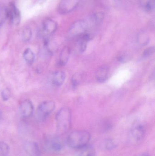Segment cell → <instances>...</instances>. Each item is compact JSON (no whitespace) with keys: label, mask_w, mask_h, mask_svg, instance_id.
I'll use <instances>...</instances> for the list:
<instances>
[{"label":"cell","mask_w":155,"mask_h":156,"mask_svg":"<svg viewBox=\"0 0 155 156\" xmlns=\"http://www.w3.org/2000/svg\"><path fill=\"white\" fill-rule=\"evenodd\" d=\"M91 135L85 131H75L72 132L67 138V145L72 148L80 149L89 144Z\"/></svg>","instance_id":"obj_1"},{"label":"cell","mask_w":155,"mask_h":156,"mask_svg":"<svg viewBox=\"0 0 155 156\" xmlns=\"http://www.w3.org/2000/svg\"><path fill=\"white\" fill-rule=\"evenodd\" d=\"M56 119L59 133L63 134L66 133L71 126L72 115L70 109L67 107L61 108L56 113Z\"/></svg>","instance_id":"obj_2"},{"label":"cell","mask_w":155,"mask_h":156,"mask_svg":"<svg viewBox=\"0 0 155 156\" xmlns=\"http://www.w3.org/2000/svg\"><path fill=\"white\" fill-rule=\"evenodd\" d=\"M92 28L88 19L78 20L72 24L68 31V38L70 39L78 38Z\"/></svg>","instance_id":"obj_3"},{"label":"cell","mask_w":155,"mask_h":156,"mask_svg":"<svg viewBox=\"0 0 155 156\" xmlns=\"http://www.w3.org/2000/svg\"><path fill=\"white\" fill-rule=\"evenodd\" d=\"M145 126L142 123L136 124L131 128L129 135L130 142L136 144L142 142L145 135Z\"/></svg>","instance_id":"obj_4"},{"label":"cell","mask_w":155,"mask_h":156,"mask_svg":"<svg viewBox=\"0 0 155 156\" xmlns=\"http://www.w3.org/2000/svg\"><path fill=\"white\" fill-rule=\"evenodd\" d=\"M7 19L10 23L14 26L20 24L21 21V15L20 11L13 3H10L6 8Z\"/></svg>","instance_id":"obj_5"},{"label":"cell","mask_w":155,"mask_h":156,"mask_svg":"<svg viewBox=\"0 0 155 156\" xmlns=\"http://www.w3.org/2000/svg\"><path fill=\"white\" fill-rule=\"evenodd\" d=\"M55 106V104L52 101H45L41 103L37 108L38 115L42 118H45L52 112Z\"/></svg>","instance_id":"obj_6"},{"label":"cell","mask_w":155,"mask_h":156,"mask_svg":"<svg viewBox=\"0 0 155 156\" xmlns=\"http://www.w3.org/2000/svg\"><path fill=\"white\" fill-rule=\"evenodd\" d=\"M79 0H61L58 7V11L62 14L69 13L74 10L79 4Z\"/></svg>","instance_id":"obj_7"},{"label":"cell","mask_w":155,"mask_h":156,"mask_svg":"<svg viewBox=\"0 0 155 156\" xmlns=\"http://www.w3.org/2000/svg\"><path fill=\"white\" fill-rule=\"evenodd\" d=\"M57 28V24L52 19L47 18L42 23V31L44 34L51 35L55 33Z\"/></svg>","instance_id":"obj_8"},{"label":"cell","mask_w":155,"mask_h":156,"mask_svg":"<svg viewBox=\"0 0 155 156\" xmlns=\"http://www.w3.org/2000/svg\"><path fill=\"white\" fill-rule=\"evenodd\" d=\"M20 111L22 116L26 118L30 117L34 111L32 103L30 100H25L20 105Z\"/></svg>","instance_id":"obj_9"},{"label":"cell","mask_w":155,"mask_h":156,"mask_svg":"<svg viewBox=\"0 0 155 156\" xmlns=\"http://www.w3.org/2000/svg\"><path fill=\"white\" fill-rule=\"evenodd\" d=\"M66 77V75L64 71L61 70L56 71L52 74L51 78V83L54 86L59 87L63 83Z\"/></svg>","instance_id":"obj_10"},{"label":"cell","mask_w":155,"mask_h":156,"mask_svg":"<svg viewBox=\"0 0 155 156\" xmlns=\"http://www.w3.org/2000/svg\"><path fill=\"white\" fill-rule=\"evenodd\" d=\"M110 74L109 67L106 65H104L100 67L96 71V77L99 82H104L108 79Z\"/></svg>","instance_id":"obj_11"},{"label":"cell","mask_w":155,"mask_h":156,"mask_svg":"<svg viewBox=\"0 0 155 156\" xmlns=\"http://www.w3.org/2000/svg\"><path fill=\"white\" fill-rule=\"evenodd\" d=\"M25 150L29 156H40V149L38 144L35 142H30L28 143L25 146Z\"/></svg>","instance_id":"obj_12"},{"label":"cell","mask_w":155,"mask_h":156,"mask_svg":"<svg viewBox=\"0 0 155 156\" xmlns=\"http://www.w3.org/2000/svg\"><path fill=\"white\" fill-rule=\"evenodd\" d=\"M140 5L143 10L147 13L154 11L155 0H140Z\"/></svg>","instance_id":"obj_13"},{"label":"cell","mask_w":155,"mask_h":156,"mask_svg":"<svg viewBox=\"0 0 155 156\" xmlns=\"http://www.w3.org/2000/svg\"><path fill=\"white\" fill-rule=\"evenodd\" d=\"M79 149L78 156H96V154L94 147L89 144Z\"/></svg>","instance_id":"obj_14"},{"label":"cell","mask_w":155,"mask_h":156,"mask_svg":"<svg viewBox=\"0 0 155 156\" xmlns=\"http://www.w3.org/2000/svg\"><path fill=\"white\" fill-rule=\"evenodd\" d=\"M70 49L68 47H65L62 50L59 58V64L60 66L66 65L70 57Z\"/></svg>","instance_id":"obj_15"},{"label":"cell","mask_w":155,"mask_h":156,"mask_svg":"<svg viewBox=\"0 0 155 156\" xmlns=\"http://www.w3.org/2000/svg\"><path fill=\"white\" fill-rule=\"evenodd\" d=\"M24 59L26 63L31 65L34 62L35 55L34 53L30 48H26L23 54Z\"/></svg>","instance_id":"obj_16"},{"label":"cell","mask_w":155,"mask_h":156,"mask_svg":"<svg viewBox=\"0 0 155 156\" xmlns=\"http://www.w3.org/2000/svg\"><path fill=\"white\" fill-rule=\"evenodd\" d=\"M50 146V148L53 151L59 152L63 148V143L59 138H55L52 141Z\"/></svg>","instance_id":"obj_17"},{"label":"cell","mask_w":155,"mask_h":156,"mask_svg":"<svg viewBox=\"0 0 155 156\" xmlns=\"http://www.w3.org/2000/svg\"><path fill=\"white\" fill-rule=\"evenodd\" d=\"M88 41L86 40L85 38L82 37L77 38V41L76 42V48L78 50V52L80 53H83L85 52L86 48L87 43Z\"/></svg>","instance_id":"obj_18"},{"label":"cell","mask_w":155,"mask_h":156,"mask_svg":"<svg viewBox=\"0 0 155 156\" xmlns=\"http://www.w3.org/2000/svg\"><path fill=\"white\" fill-rule=\"evenodd\" d=\"M10 147L5 142H0V156H8Z\"/></svg>","instance_id":"obj_19"},{"label":"cell","mask_w":155,"mask_h":156,"mask_svg":"<svg viewBox=\"0 0 155 156\" xmlns=\"http://www.w3.org/2000/svg\"><path fill=\"white\" fill-rule=\"evenodd\" d=\"M83 76L82 74L77 73L75 74L72 78V83L73 87L76 88L78 86L83 80Z\"/></svg>","instance_id":"obj_20"},{"label":"cell","mask_w":155,"mask_h":156,"mask_svg":"<svg viewBox=\"0 0 155 156\" xmlns=\"http://www.w3.org/2000/svg\"><path fill=\"white\" fill-rule=\"evenodd\" d=\"M22 40L24 42H28L31 40L32 37V32L29 28L24 29L22 32Z\"/></svg>","instance_id":"obj_21"},{"label":"cell","mask_w":155,"mask_h":156,"mask_svg":"<svg viewBox=\"0 0 155 156\" xmlns=\"http://www.w3.org/2000/svg\"><path fill=\"white\" fill-rule=\"evenodd\" d=\"M104 145L105 148L107 150H113L115 149L117 146L116 143L113 139L110 138L106 139L105 141Z\"/></svg>","instance_id":"obj_22"},{"label":"cell","mask_w":155,"mask_h":156,"mask_svg":"<svg viewBox=\"0 0 155 156\" xmlns=\"http://www.w3.org/2000/svg\"><path fill=\"white\" fill-rule=\"evenodd\" d=\"M138 41L140 45L145 46L149 42V38L145 34L142 33L138 36Z\"/></svg>","instance_id":"obj_23"},{"label":"cell","mask_w":155,"mask_h":156,"mask_svg":"<svg viewBox=\"0 0 155 156\" xmlns=\"http://www.w3.org/2000/svg\"><path fill=\"white\" fill-rule=\"evenodd\" d=\"M7 19L6 8L0 6V26Z\"/></svg>","instance_id":"obj_24"},{"label":"cell","mask_w":155,"mask_h":156,"mask_svg":"<svg viewBox=\"0 0 155 156\" xmlns=\"http://www.w3.org/2000/svg\"><path fill=\"white\" fill-rule=\"evenodd\" d=\"M11 96V91L8 88L3 89L1 92V96L4 101H7L9 100Z\"/></svg>","instance_id":"obj_25"},{"label":"cell","mask_w":155,"mask_h":156,"mask_svg":"<svg viewBox=\"0 0 155 156\" xmlns=\"http://www.w3.org/2000/svg\"><path fill=\"white\" fill-rule=\"evenodd\" d=\"M155 52L154 47H151L148 48L147 49H146L143 52V56L144 57L147 58L151 56V55L154 54Z\"/></svg>","instance_id":"obj_26"},{"label":"cell","mask_w":155,"mask_h":156,"mask_svg":"<svg viewBox=\"0 0 155 156\" xmlns=\"http://www.w3.org/2000/svg\"><path fill=\"white\" fill-rule=\"evenodd\" d=\"M127 59H128V56H127V55H126L125 54H124V53L120 54L117 56V60L121 63L125 62Z\"/></svg>","instance_id":"obj_27"},{"label":"cell","mask_w":155,"mask_h":156,"mask_svg":"<svg viewBox=\"0 0 155 156\" xmlns=\"http://www.w3.org/2000/svg\"><path fill=\"white\" fill-rule=\"evenodd\" d=\"M136 156H151L150 154L146 153H143V154H139Z\"/></svg>","instance_id":"obj_28"},{"label":"cell","mask_w":155,"mask_h":156,"mask_svg":"<svg viewBox=\"0 0 155 156\" xmlns=\"http://www.w3.org/2000/svg\"><path fill=\"white\" fill-rule=\"evenodd\" d=\"M2 114L1 112V111H0V120H1V118H2Z\"/></svg>","instance_id":"obj_29"},{"label":"cell","mask_w":155,"mask_h":156,"mask_svg":"<svg viewBox=\"0 0 155 156\" xmlns=\"http://www.w3.org/2000/svg\"><path fill=\"white\" fill-rule=\"evenodd\" d=\"M115 1H121V0H115Z\"/></svg>","instance_id":"obj_30"}]
</instances>
